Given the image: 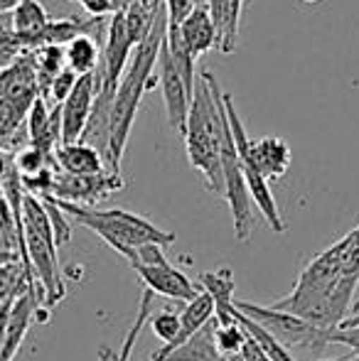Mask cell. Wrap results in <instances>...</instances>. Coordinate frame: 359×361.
Masks as SVG:
<instances>
[{"instance_id":"cell-28","label":"cell","mask_w":359,"mask_h":361,"mask_svg":"<svg viewBox=\"0 0 359 361\" xmlns=\"http://www.w3.org/2000/svg\"><path fill=\"white\" fill-rule=\"evenodd\" d=\"M197 0H163L165 15H168V27H178L182 20L195 10Z\"/></svg>"},{"instance_id":"cell-35","label":"cell","mask_w":359,"mask_h":361,"mask_svg":"<svg viewBox=\"0 0 359 361\" xmlns=\"http://www.w3.org/2000/svg\"><path fill=\"white\" fill-rule=\"evenodd\" d=\"M300 3H308V5H312V3H320V0H300Z\"/></svg>"},{"instance_id":"cell-2","label":"cell","mask_w":359,"mask_h":361,"mask_svg":"<svg viewBox=\"0 0 359 361\" xmlns=\"http://www.w3.org/2000/svg\"><path fill=\"white\" fill-rule=\"evenodd\" d=\"M226 123L224 106H221V89L209 72H202L200 81H195L190 114L185 123V147L190 165L205 177V185L214 195H224L219 167V143L221 130Z\"/></svg>"},{"instance_id":"cell-9","label":"cell","mask_w":359,"mask_h":361,"mask_svg":"<svg viewBox=\"0 0 359 361\" xmlns=\"http://www.w3.org/2000/svg\"><path fill=\"white\" fill-rule=\"evenodd\" d=\"M158 81L163 86V104H165V116H168V126L182 135L185 133L187 114H190L192 94L195 91L187 89L185 79H182L178 67L173 64V57H170L168 47H165V37L158 54Z\"/></svg>"},{"instance_id":"cell-8","label":"cell","mask_w":359,"mask_h":361,"mask_svg":"<svg viewBox=\"0 0 359 361\" xmlns=\"http://www.w3.org/2000/svg\"><path fill=\"white\" fill-rule=\"evenodd\" d=\"M96 89H99V72L84 74L77 79L72 94L59 106V123H62V145L79 143L84 128L89 123L91 109H94Z\"/></svg>"},{"instance_id":"cell-21","label":"cell","mask_w":359,"mask_h":361,"mask_svg":"<svg viewBox=\"0 0 359 361\" xmlns=\"http://www.w3.org/2000/svg\"><path fill=\"white\" fill-rule=\"evenodd\" d=\"M246 339L249 334L239 327V322H231V324H217L214 329V342H217V349H219L221 357L226 359H234L241 354L244 349Z\"/></svg>"},{"instance_id":"cell-18","label":"cell","mask_w":359,"mask_h":361,"mask_svg":"<svg viewBox=\"0 0 359 361\" xmlns=\"http://www.w3.org/2000/svg\"><path fill=\"white\" fill-rule=\"evenodd\" d=\"M217 319H209L200 332H195L182 347L170 352L165 361H224L214 342Z\"/></svg>"},{"instance_id":"cell-3","label":"cell","mask_w":359,"mask_h":361,"mask_svg":"<svg viewBox=\"0 0 359 361\" xmlns=\"http://www.w3.org/2000/svg\"><path fill=\"white\" fill-rule=\"evenodd\" d=\"M57 202V207L67 216H72L74 221H79L82 226L91 228L99 238H104L114 251H118L121 256L128 258V263H135V248L145 246V243H158V246H173L175 233L163 231L155 224H150L148 219L130 214L123 209H91V207H79L69 204V202Z\"/></svg>"},{"instance_id":"cell-20","label":"cell","mask_w":359,"mask_h":361,"mask_svg":"<svg viewBox=\"0 0 359 361\" xmlns=\"http://www.w3.org/2000/svg\"><path fill=\"white\" fill-rule=\"evenodd\" d=\"M35 57V74H37V91L44 101H47L49 86H52L54 76L62 72L64 64V49L62 47H39L32 52Z\"/></svg>"},{"instance_id":"cell-7","label":"cell","mask_w":359,"mask_h":361,"mask_svg":"<svg viewBox=\"0 0 359 361\" xmlns=\"http://www.w3.org/2000/svg\"><path fill=\"white\" fill-rule=\"evenodd\" d=\"M123 187V177L114 175V172H101V175L91 177H74L67 172H54L52 190L47 197L59 202H69V204L79 207H91L96 202L106 200L109 195L118 192Z\"/></svg>"},{"instance_id":"cell-14","label":"cell","mask_w":359,"mask_h":361,"mask_svg":"<svg viewBox=\"0 0 359 361\" xmlns=\"http://www.w3.org/2000/svg\"><path fill=\"white\" fill-rule=\"evenodd\" d=\"M205 5L217 30V49L221 54H231L236 49V39H239L244 0H207Z\"/></svg>"},{"instance_id":"cell-36","label":"cell","mask_w":359,"mask_h":361,"mask_svg":"<svg viewBox=\"0 0 359 361\" xmlns=\"http://www.w3.org/2000/svg\"><path fill=\"white\" fill-rule=\"evenodd\" d=\"M197 5H205V0H197Z\"/></svg>"},{"instance_id":"cell-23","label":"cell","mask_w":359,"mask_h":361,"mask_svg":"<svg viewBox=\"0 0 359 361\" xmlns=\"http://www.w3.org/2000/svg\"><path fill=\"white\" fill-rule=\"evenodd\" d=\"M39 202H42L44 212H47V216H49V224H52V231H54V243H57V248H59L62 243H67L69 238H72V226H69V221H67V214L59 209L52 197H39Z\"/></svg>"},{"instance_id":"cell-6","label":"cell","mask_w":359,"mask_h":361,"mask_svg":"<svg viewBox=\"0 0 359 361\" xmlns=\"http://www.w3.org/2000/svg\"><path fill=\"white\" fill-rule=\"evenodd\" d=\"M234 307L241 314H246L249 319H254L259 327H264L266 332L273 334L283 347H298V349H310V352H320L327 344H332V332L335 329H322L317 324L300 319L296 314L281 312L276 307H261L254 302H236Z\"/></svg>"},{"instance_id":"cell-24","label":"cell","mask_w":359,"mask_h":361,"mask_svg":"<svg viewBox=\"0 0 359 361\" xmlns=\"http://www.w3.org/2000/svg\"><path fill=\"white\" fill-rule=\"evenodd\" d=\"M28 290V281L20 263H10V266H0V302L10 295H20Z\"/></svg>"},{"instance_id":"cell-10","label":"cell","mask_w":359,"mask_h":361,"mask_svg":"<svg viewBox=\"0 0 359 361\" xmlns=\"http://www.w3.org/2000/svg\"><path fill=\"white\" fill-rule=\"evenodd\" d=\"M133 271L138 273L140 283L148 293L163 295L170 300H182V302H192L200 295V286L192 283L190 278L175 266H133Z\"/></svg>"},{"instance_id":"cell-12","label":"cell","mask_w":359,"mask_h":361,"mask_svg":"<svg viewBox=\"0 0 359 361\" xmlns=\"http://www.w3.org/2000/svg\"><path fill=\"white\" fill-rule=\"evenodd\" d=\"M170 30H175L180 44L195 62L202 54L209 52V49H217V30L209 18L207 5H195V10L182 20L178 27H170Z\"/></svg>"},{"instance_id":"cell-11","label":"cell","mask_w":359,"mask_h":361,"mask_svg":"<svg viewBox=\"0 0 359 361\" xmlns=\"http://www.w3.org/2000/svg\"><path fill=\"white\" fill-rule=\"evenodd\" d=\"M42 305V300L32 293V290H23L18 298L13 300V307H10L8 322H5V339H3V357L0 361H13L15 354L20 352L25 337H28L30 327L35 322V314L37 307Z\"/></svg>"},{"instance_id":"cell-29","label":"cell","mask_w":359,"mask_h":361,"mask_svg":"<svg viewBox=\"0 0 359 361\" xmlns=\"http://www.w3.org/2000/svg\"><path fill=\"white\" fill-rule=\"evenodd\" d=\"M226 361H271L269 357H266L264 352H261V347L254 342V339H246V344H244V349H241V354L239 357H234V359H226Z\"/></svg>"},{"instance_id":"cell-32","label":"cell","mask_w":359,"mask_h":361,"mask_svg":"<svg viewBox=\"0 0 359 361\" xmlns=\"http://www.w3.org/2000/svg\"><path fill=\"white\" fill-rule=\"evenodd\" d=\"M20 3H25V0H0V15L13 13V10L18 8Z\"/></svg>"},{"instance_id":"cell-31","label":"cell","mask_w":359,"mask_h":361,"mask_svg":"<svg viewBox=\"0 0 359 361\" xmlns=\"http://www.w3.org/2000/svg\"><path fill=\"white\" fill-rule=\"evenodd\" d=\"M357 327H359V300L357 302H352L350 314H347V319L337 329H357Z\"/></svg>"},{"instance_id":"cell-4","label":"cell","mask_w":359,"mask_h":361,"mask_svg":"<svg viewBox=\"0 0 359 361\" xmlns=\"http://www.w3.org/2000/svg\"><path fill=\"white\" fill-rule=\"evenodd\" d=\"M23 246L28 256V266L32 271L35 281L39 283L44 305L54 307L64 298V281L59 273L57 243L49 216L44 212L42 202L32 195L23 197Z\"/></svg>"},{"instance_id":"cell-17","label":"cell","mask_w":359,"mask_h":361,"mask_svg":"<svg viewBox=\"0 0 359 361\" xmlns=\"http://www.w3.org/2000/svg\"><path fill=\"white\" fill-rule=\"evenodd\" d=\"M49 25V15L39 0H25L10 15V32H13L15 42H18L20 52H23V42L30 37L39 35Z\"/></svg>"},{"instance_id":"cell-27","label":"cell","mask_w":359,"mask_h":361,"mask_svg":"<svg viewBox=\"0 0 359 361\" xmlns=\"http://www.w3.org/2000/svg\"><path fill=\"white\" fill-rule=\"evenodd\" d=\"M168 263L170 261L165 258L163 246H158V243H145V246L135 248V263L133 266H168Z\"/></svg>"},{"instance_id":"cell-33","label":"cell","mask_w":359,"mask_h":361,"mask_svg":"<svg viewBox=\"0 0 359 361\" xmlns=\"http://www.w3.org/2000/svg\"><path fill=\"white\" fill-rule=\"evenodd\" d=\"M322 361H359L355 354H350V357H342V359H322Z\"/></svg>"},{"instance_id":"cell-1","label":"cell","mask_w":359,"mask_h":361,"mask_svg":"<svg viewBox=\"0 0 359 361\" xmlns=\"http://www.w3.org/2000/svg\"><path fill=\"white\" fill-rule=\"evenodd\" d=\"M165 32H168V15H165V8H160L150 32L140 39V44L130 54V62L121 76L118 89H116L109 114V143H106L104 152V162H109L114 175H121V160H123L126 143H128L130 128L135 123L140 101L158 84L155 67H158V54Z\"/></svg>"},{"instance_id":"cell-19","label":"cell","mask_w":359,"mask_h":361,"mask_svg":"<svg viewBox=\"0 0 359 361\" xmlns=\"http://www.w3.org/2000/svg\"><path fill=\"white\" fill-rule=\"evenodd\" d=\"M64 64L77 76L94 74L101 67V49L91 35H79L72 42L64 44Z\"/></svg>"},{"instance_id":"cell-26","label":"cell","mask_w":359,"mask_h":361,"mask_svg":"<svg viewBox=\"0 0 359 361\" xmlns=\"http://www.w3.org/2000/svg\"><path fill=\"white\" fill-rule=\"evenodd\" d=\"M77 79H79V76L74 74L72 69L64 67L62 72L54 76L52 86H49L47 99H52V104H54V106H62V104H64V99H67V96L72 94V89H74V84H77Z\"/></svg>"},{"instance_id":"cell-5","label":"cell","mask_w":359,"mask_h":361,"mask_svg":"<svg viewBox=\"0 0 359 361\" xmlns=\"http://www.w3.org/2000/svg\"><path fill=\"white\" fill-rule=\"evenodd\" d=\"M37 96L35 57L32 52H23L13 64L0 69V145L13 143Z\"/></svg>"},{"instance_id":"cell-22","label":"cell","mask_w":359,"mask_h":361,"mask_svg":"<svg viewBox=\"0 0 359 361\" xmlns=\"http://www.w3.org/2000/svg\"><path fill=\"white\" fill-rule=\"evenodd\" d=\"M342 253V271H345V278H355L359 281V226L352 228L345 238L337 241Z\"/></svg>"},{"instance_id":"cell-16","label":"cell","mask_w":359,"mask_h":361,"mask_svg":"<svg viewBox=\"0 0 359 361\" xmlns=\"http://www.w3.org/2000/svg\"><path fill=\"white\" fill-rule=\"evenodd\" d=\"M200 288L214 300V319L217 324H231L234 319V276L231 268H219V271L202 273Z\"/></svg>"},{"instance_id":"cell-25","label":"cell","mask_w":359,"mask_h":361,"mask_svg":"<svg viewBox=\"0 0 359 361\" xmlns=\"http://www.w3.org/2000/svg\"><path fill=\"white\" fill-rule=\"evenodd\" d=\"M150 329H153L155 337L163 339L165 344H170L175 337H178V332H180V314L165 310V312L155 314V317L150 319Z\"/></svg>"},{"instance_id":"cell-34","label":"cell","mask_w":359,"mask_h":361,"mask_svg":"<svg viewBox=\"0 0 359 361\" xmlns=\"http://www.w3.org/2000/svg\"><path fill=\"white\" fill-rule=\"evenodd\" d=\"M352 354H355V357L359 359V344H352Z\"/></svg>"},{"instance_id":"cell-30","label":"cell","mask_w":359,"mask_h":361,"mask_svg":"<svg viewBox=\"0 0 359 361\" xmlns=\"http://www.w3.org/2000/svg\"><path fill=\"white\" fill-rule=\"evenodd\" d=\"M18 295H10L0 302V357H3V339H5V322H8V314H10V307H13V300Z\"/></svg>"},{"instance_id":"cell-13","label":"cell","mask_w":359,"mask_h":361,"mask_svg":"<svg viewBox=\"0 0 359 361\" xmlns=\"http://www.w3.org/2000/svg\"><path fill=\"white\" fill-rule=\"evenodd\" d=\"M209 319H214V300H212L205 290H200V295H197L192 302L185 305V312H180L178 337H175L170 344H163V347L153 354V361H165V357H168L170 352H175L178 347H182V344H185L195 332H200Z\"/></svg>"},{"instance_id":"cell-15","label":"cell","mask_w":359,"mask_h":361,"mask_svg":"<svg viewBox=\"0 0 359 361\" xmlns=\"http://www.w3.org/2000/svg\"><path fill=\"white\" fill-rule=\"evenodd\" d=\"M54 162H57L59 172H67V175L74 177H91L106 172L104 155L87 143L59 145L54 150Z\"/></svg>"},{"instance_id":"cell-37","label":"cell","mask_w":359,"mask_h":361,"mask_svg":"<svg viewBox=\"0 0 359 361\" xmlns=\"http://www.w3.org/2000/svg\"><path fill=\"white\" fill-rule=\"evenodd\" d=\"M244 3H251V0H244Z\"/></svg>"},{"instance_id":"cell-38","label":"cell","mask_w":359,"mask_h":361,"mask_svg":"<svg viewBox=\"0 0 359 361\" xmlns=\"http://www.w3.org/2000/svg\"><path fill=\"white\" fill-rule=\"evenodd\" d=\"M0 251H3V248H0Z\"/></svg>"}]
</instances>
